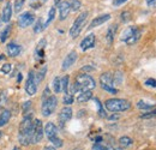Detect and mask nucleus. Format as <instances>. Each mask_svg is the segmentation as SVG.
I'll return each instance as SVG.
<instances>
[{
  "instance_id": "10",
  "label": "nucleus",
  "mask_w": 156,
  "mask_h": 150,
  "mask_svg": "<svg viewBox=\"0 0 156 150\" xmlns=\"http://www.w3.org/2000/svg\"><path fill=\"white\" fill-rule=\"evenodd\" d=\"M25 91L30 96H34L37 91V83L35 79V72L33 70L29 71V73H28V78L25 82Z\"/></svg>"
},
{
  "instance_id": "51",
  "label": "nucleus",
  "mask_w": 156,
  "mask_h": 150,
  "mask_svg": "<svg viewBox=\"0 0 156 150\" xmlns=\"http://www.w3.org/2000/svg\"><path fill=\"white\" fill-rule=\"evenodd\" d=\"M13 150H20V149H18V148H17V147H16V148H13Z\"/></svg>"
},
{
  "instance_id": "29",
  "label": "nucleus",
  "mask_w": 156,
  "mask_h": 150,
  "mask_svg": "<svg viewBox=\"0 0 156 150\" xmlns=\"http://www.w3.org/2000/svg\"><path fill=\"white\" fill-rule=\"evenodd\" d=\"M43 29H46L44 28V23H43V20L42 18H39L36 20V23H35V25H34V33H41Z\"/></svg>"
},
{
  "instance_id": "49",
  "label": "nucleus",
  "mask_w": 156,
  "mask_h": 150,
  "mask_svg": "<svg viewBox=\"0 0 156 150\" xmlns=\"http://www.w3.org/2000/svg\"><path fill=\"white\" fill-rule=\"evenodd\" d=\"M54 2H55V5H59L61 2V0H54Z\"/></svg>"
},
{
  "instance_id": "2",
  "label": "nucleus",
  "mask_w": 156,
  "mask_h": 150,
  "mask_svg": "<svg viewBox=\"0 0 156 150\" xmlns=\"http://www.w3.org/2000/svg\"><path fill=\"white\" fill-rule=\"evenodd\" d=\"M96 83L95 79L88 73H79L75 79L73 85L71 87V93H80V91H91L95 89Z\"/></svg>"
},
{
  "instance_id": "52",
  "label": "nucleus",
  "mask_w": 156,
  "mask_h": 150,
  "mask_svg": "<svg viewBox=\"0 0 156 150\" xmlns=\"http://www.w3.org/2000/svg\"><path fill=\"white\" fill-rule=\"evenodd\" d=\"M0 138H1V132H0Z\"/></svg>"
},
{
  "instance_id": "42",
  "label": "nucleus",
  "mask_w": 156,
  "mask_h": 150,
  "mask_svg": "<svg viewBox=\"0 0 156 150\" xmlns=\"http://www.w3.org/2000/svg\"><path fill=\"white\" fill-rule=\"evenodd\" d=\"M127 0H114L113 1V5L115 6V7H118V6H120V5H122V4H125Z\"/></svg>"
},
{
  "instance_id": "7",
  "label": "nucleus",
  "mask_w": 156,
  "mask_h": 150,
  "mask_svg": "<svg viewBox=\"0 0 156 150\" xmlns=\"http://www.w3.org/2000/svg\"><path fill=\"white\" fill-rule=\"evenodd\" d=\"M58 106V98L54 95L48 96L47 98L42 100V107H41V113L43 116H49L52 115L54 111L57 109Z\"/></svg>"
},
{
  "instance_id": "28",
  "label": "nucleus",
  "mask_w": 156,
  "mask_h": 150,
  "mask_svg": "<svg viewBox=\"0 0 156 150\" xmlns=\"http://www.w3.org/2000/svg\"><path fill=\"white\" fill-rule=\"evenodd\" d=\"M69 2V5H70V9H71V11H78L79 9H80V6H82V2L79 1V0H69L67 1Z\"/></svg>"
},
{
  "instance_id": "46",
  "label": "nucleus",
  "mask_w": 156,
  "mask_h": 150,
  "mask_svg": "<svg viewBox=\"0 0 156 150\" xmlns=\"http://www.w3.org/2000/svg\"><path fill=\"white\" fill-rule=\"evenodd\" d=\"M93 70H94V67H91V66H84L82 69V71H85V72H89V71H93Z\"/></svg>"
},
{
  "instance_id": "31",
  "label": "nucleus",
  "mask_w": 156,
  "mask_h": 150,
  "mask_svg": "<svg viewBox=\"0 0 156 150\" xmlns=\"http://www.w3.org/2000/svg\"><path fill=\"white\" fill-rule=\"evenodd\" d=\"M53 90H54V93H60L61 91V84H60V78L59 77H55L54 79H53Z\"/></svg>"
},
{
  "instance_id": "43",
  "label": "nucleus",
  "mask_w": 156,
  "mask_h": 150,
  "mask_svg": "<svg viewBox=\"0 0 156 150\" xmlns=\"http://www.w3.org/2000/svg\"><path fill=\"white\" fill-rule=\"evenodd\" d=\"M31 106V103H30V101H27L25 102V105H23V111H24V113L28 112V109H29V107Z\"/></svg>"
},
{
  "instance_id": "33",
  "label": "nucleus",
  "mask_w": 156,
  "mask_h": 150,
  "mask_svg": "<svg viewBox=\"0 0 156 150\" xmlns=\"http://www.w3.org/2000/svg\"><path fill=\"white\" fill-rule=\"evenodd\" d=\"M113 82H114V85L121 84V82H122V76H121L120 72H115V73L113 75Z\"/></svg>"
},
{
  "instance_id": "47",
  "label": "nucleus",
  "mask_w": 156,
  "mask_h": 150,
  "mask_svg": "<svg viewBox=\"0 0 156 150\" xmlns=\"http://www.w3.org/2000/svg\"><path fill=\"white\" fill-rule=\"evenodd\" d=\"M108 119H109V120H118V119H119V115H118L117 113H113V115H111Z\"/></svg>"
},
{
  "instance_id": "34",
  "label": "nucleus",
  "mask_w": 156,
  "mask_h": 150,
  "mask_svg": "<svg viewBox=\"0 0 156 150\" xmlns=\"http://www.w3.org/2000/svg\"><path fill=\"white\" fill-rule=\"evenodd\" d=\"M93 150H112V148H109L108 145H105L102 143H95L93 145Z\"/></svg>"
},
{
  "instance_id": "14",
  "label": "nucleus",
  "mask_w": 156,
  "mask_h": 150,
  "mask_svg": "<svg viewBox=\"0 0 156 150\" xmlns=\"http://www.w3.org/2000/svg\"><path fill=\"white\" fill-rule=\"evenodd\" d=\"M76 60H77V53L75 52V51H72V52H70L66 58L64 59V61H62V65H61V70L62 71H66V70H69L75 62H76Z\"/></svg>"
},
{
  "instance_id": "4",
  "label": "nucleus",
  "mask_w": 156,
  "mask_h": 150,
  "mask_svg": "<svg viewBox=\"0 0 156 150\" xmlns=\"http://www.w3.org/2000/svg\"><path fill=\"white\" fill-rule=\"evenodd\" d=\"M140 34H142V31H140L139 28H137L135 25H131V27H127L122 31L120 40L122 42H125L126 45L131 46V45H135L137 41L140 38Z\"/></svg>"
},
{
  "instance_id": "18",
  "label": "nucleus",
  "mask_w": 156,
  "mask_h": 150,
  "mask_svg": "<svg viewBox=\"0 0 156 150\" xmlns=\"http://www.w3.org/2000/svg\"><path fill=\"white\" fill-rule=\"evenodd\" d=\"M7 54L9 56H11V58H15V56H18L20 54V51H22V48H20V46H18L17 43H15V42H10L9 45H7Z\"/></svg>"
},
{
  "instance_id": "26",
  "label": "nucleus",
  "mask_w": 156,
  "mask_h": 150,
  "mask_svg": "<svg viewBox=\"0 0 156 150\" xmlns=\"http://www.w3.org/2000/svg\"><path fill=\"white\" fill-rule=\"evenodd\" d=\"M44 46H46V40L43 38V40L40 41L39 46H37V48H36V54H37V56H40V58H42V56L44 55Z\"/></svg>"
},
{
  "instance_id": "25",
  "label": "nucleus",
  "mask_w": 156,
  "mask_h": 150,
  "mask_svg": "<svg viewBox=\"0 0 156 150\" xmlns=\"http://www.w3.org/2000/svg\"><path fill=\"white\" fill-rule=\"evenodd\" d=\"M119 144H120V148H127V147H130L132 144V139L130 137H127V136H122L119 139Z\"/></svg>"
},
{
  "instance_id": "5",
  "label": "nucleus",
  "mask_w": 156,
  "mask_h": 150,
  "mask_svg": "<svg viewBox=\"0 0 156 150\" xmlns=\"http://www.w3.org/2000/svg\"><path fill=\"white\" fill-rule=\"evenodd\" d=\"M44 134L47 136L48 141L53 144L54 148H60L62 147V141L58 136V129L53 123H47L44 126Z\"/></svg>"
},
{
  "instance_id": "37",
  "label": "nucleus",
  "mask_w": 156,
  "mask_h": 150,
  "mask_svg": "<svg viewBox=\"0 0 156 150\" xmlns=\"http://www.w3.org/2000/svg\"><path fill=\"white\" fill-rule=\"evenodd\" d=\"M23 5H24V0H16L15 1V7L12 10H15V12H20L22 7H23Z\"/></svg>"
},
{
  "instance_id": "45",
  "label": "nucleus",
  "mask_w": 156,
  "mask_h": 150,
  "mask_svg": "<svg viewBox=\"0 0 156 150\" xmlns=\"http://www.w3.org/2000/svg\"><path fill=\"white\" fill-rule=\"evenodd\" d=\"M48 96H51V95H49V88H46V89H44V93H43V95H42V100L47 98Z\"/></svg>"
},
{
  "instance_id": "15",
  "label": "nucleus",
  "mask_w": 156,
  "mask_h": 150,
  "mask_svg": "<svg viewBox=\"0 0 156 150\" xmlns=\"http://www.w3.org/2000/svg\"><path fill=\"white\" fill-rule=\"evenodd\" d=\"M58 10H59V19L60 20L66 19L67 16L70 15V12H71V9H70V5H69L67 1H61L58 5Z\"/></svg>"
},
{
  "instance_id": "9",
  "label": "nucleus",
  "mask_w": 156,
  "mask_h": 150,
  "mask_svg": "<svg viewBox=\"0 0 156 150\" xmlns=\"http://www.w3.org/2000/svg\"><path fill=\"white\" fill-rule=\"evenodd\" d=\"M43 125L40 119H36L33 123V132H31V143H40L43 138Z\"/></svg>"
},
{
  "instance_id": "8",
  "label": "nucleus",
  "mask_w": 156,
  "mask_h": 150,
  "mask_svg": "<svg viewBox=\"0 0 156 150\" xmlns=\"http://www.w3.org/2000/svg\"><path fill=\"white\" fill-rule=\"evenodd\" d=\"M100 84H101V88L103 90H106L107 93L109 94L115 95L118 94V89L114 85V82H113V75L109 73V72H105L102 73L100 77Z\"/></svg>"
},
{
  "instance_id": "32",
  "label": "nucleus",
  "mask_w": 156,
  "mask_h": 150,
  "mask_svg": "<svg viewBox=\"0 0 156 150\" xmlns=\"http://www.w3.org/2000/svg\"><path fill=\"white\" fill-rule=\"evenodd\" d=\"M94 101H95V103H96V106H98V114H100V116H102V118H106V112H105V109H103V107H102L101 102L98 101V98H94Z\"/></svg>"
},
{
  "instance_id": "50",
  "label": "nucleus",
  "mask_w": 156,
  "mask_h": 150,
  "mask_svg": "<svg viewBox=\"0 0 156 150\" xmlns=\"http://www.w3.org/2000/svg\"><path fill=\"white\" fill-rule=\"evenodd\" d=\"M113 150H124L122 148H115V149H113Z\"/></svg>"
},
{
  "instance_id": "6",
  "label": "nucleus",
  "mask_w": 156,
  "mask_h": 150,
  "mask_svg": "<svg viewBox=\"0 0 156 150\" xmlns=\"http://www.w3.org/2000/svg\"><path fill=\"white\" fill-rule=\"evenodd\" d=\"M88 16H89V12L88 11H84V12H82L77 18L75 19V22H73V24H72V27L70 29V36L72 38H76L80 34L83 27L85 25V22L88 19Z\"/></svg>"
},
{
  "instance_id": "13",
  "label": "nucleus",
  "mask_w": 156,
  "mask_h": 150,
  "mask_svg": "<svg viewBox=\"0 0 156 150\" xmlns=\"http://www.w3.org/2000/svg\"><path fill=\"white\" fill-rule=\"evenodd\" d=\"M71 118H72V108H70V107H65V108H62L58 115V120H59L60 126L62 127V126H64Z\"/></svg>"
},
{
  "instance_id": "39",
  "label": "nucleus",
  "mask_w": 156,
  "mask_h": 150,
  "mask_svg": "<svg viewBox=\"0 0 156 150\" xmlns=\"http://www.w3.org/2000/svg\"><path fill=\"white\" fill-rule=\"evenodd\" d=\"M46 0H31L30 1V6L33 9H39L40 6L42 5V2H44Z\"/></svg>"
},
{
  "instance_id": "27",
  "label": "nucleus",
  "mask_w": 156,
  "mask_h": 150,
  "mask_svg": "<svg viewBox=\"0 0 156 150\" xmlns=\"http://www.w3.org/2000/svg\"><path fill=\"white\" fill-rule=\"evenodd\" d=\"M46 72H47V66H43L37 73H35V79H36V83L37 84H39L40 82H42V79L46 76Z\"/></svg>"
},
{
  "instance_id": "12",
  "label": "nucleus",
  "mask_w": 156,
  "mask_h": 150,
  "mask_svg": "<svg viewBox=\"0 0 156 150\" xmlns=\"http://www.w3.org/2000/svg\"><path fill=\"white\" fill-rule=\"evenodd\" d=\"M95 43H96V38H95V35H94V34H89L88 36H85V38H83V41L80 42V49H82L83 52L89 51V49H91V48L95 47Z\"/></svg>"
},
{
  "instance_id": "24",
  "label": "nucleus",
  "mask_w": 156,
  "mask_h": 150,
  "mask_svg": "<svg viewBox=\"0 0 156 150\" xmlns=\"http://www.w3.org/2000/svg\"><path fill=\"white\" fill-rule=\"evenodd\" d=\"M11 29H12L11 24L6 25V27L2 29V31H1V34H0V41H1V42H5V41L9 38L10 34H11Z\"/></svg>"
},
{
  "instance_id": "21",
  "label": "nucleus",
  "mask_w": 156,
  "mask_h": 150,
  "mask_svg": "<svg viewBox=\"0 0 156 150\" xmlns=\"http://www.w3.org/2000/svg\"><path fill=\"white\" fill-rule=\"evenodd\" d=\"M10 119H11V112L7 111V109L2 111L1 114H0V127L1 126H5L10 121Z\"/></svg>"
},
{
  "instance_id": "20",
  "label": "nucleus",
  "mask_w": 156,
  "mask_h": 150,
  "mask_svg": "<svg viewBox=\"0 0 156 150\" xmlns=\"http://www.w3.org/2000/svg\"><path fill=\"white\" fill-rule=\"evenodd\" d=\"M137 107L142 111H151L155 108V103H150V102H145V101L140 100L137 102Z\"/></svg>"
},
{
  "instance_id": "36",
  "label": "nucleus",
  "mask_w": 156,
  "mask_h": 150,
  "mask_svg": "<svg viewBox=\"0 0 156 150\" xmlns=\"http://www.w3.org/2000/svg\"><path fill=\"white\" fill-rule=\"evenodd\" d=\"M73 101H75L73 95L72 94H65V96H64V103H65V105H72V103H73Z\"/></svg>"
},
{
  "instance_id": "41",
  "label": "nucleus",
  "mask_w": 156,
  "mask_h": 150,
  "mask_svg": "<svg viewBox=\"0 0 156 150\" xmlns=\"http://www.w3.org/2000/svg\"><path fill=\"white\" fill-rule=\"evenodd\" d=\"M130 18H131V16H130L129 11H125V12L121 13V20L122 22H127V20H130Z\"/></svg>"
},
{
  "instance_id": "30",
  "label": "nucleus",
  "mask_w": 156,
  "mask_h": 150,
  "mask_svg": "<svg viewBox=\"0 0 156 150\" xmlns=\"http://www.w3.org/2000/svg\"><path fill=\"white\" fill-rule=\"evenodd\" d=\"M54 17H55V9L52 7V9L49 10V12H48V18H47L46 23H44V28H47V27L49 25V23H52V20L54 19Z\"/></svg>"
},
{
  "instance_id": "38",
  "label": "nucleus",
  "mask_w": 156,
  "mask_h": 150,
  "mask_svg": "<svg viewBox=\"0 0 156 150\" xmlns=\"http://www.w3.org/2000/svg\"><path fill=\"white\" fill-rule=\"evenodd\" d=\"M10 71H11V64L4 62L2 66H1V72L5 73V75H7V73H10Z\"/></svg>"
},
{
  "instance_id": "35",
  "label": "nucleus",
  "mask_w": 156,
  "mask_h": 150,
  "mask_svg": "<svg viewBox=\"0 0 156 150\" xmlns=\"http://www.w3.org/2000/svg\"><path fill=\"white\" fill-rule=\"evenodd\" d=\"M156 116V109H151L150 112H147L140 115V119H149V118H155Z\"/></svg>"
},
{
  "instance_id": "23",
  "label": "nucleus",
  "mask_w": 156,
  "mask_h": 150,
  "mask_svg": "<svg viewBox=\"0 0 156 150\" xmlns=\"http://www.w3.org/2000/svg\"><path fill=\"white\" fill-rule=\"evenodd\" d=\"M69 82H70V77L66 75L62 78H60V84H61V91L65 94H69Z\"/></svg>"
},
{
  "instance_id": "44",
  "label": "nucleus",
  "mask_w": 156,
  "mask_h": 150,
  "mask_svg": "<svg viewBox=\"0 0 156 150\" xmlns=\"http://www.w3.org/2000/svg\"><path fill=\"white\" fill-rule=\"evenodd\" d=\"M147 5L149 7H156V0H147Z\"/></svg>"
},
{
  "instance_id": "16",
  "label": "nucleus",
  "mask_w": 156,
  "mask_h": 150,
  "mask_svg": "<svg viewBox=\"0 0 156 150\" xmlns=\"http://www.w3.org/2000/svg\"><path fill=\"white\" fill-rule=\"evenodd\" d=\"M111 19V15L106 13V15H101V16H98L96 18H94L91 20L90 25H89V29H93V28H96L98 25H102L103 23H106L107 20Z\"/></svg>"
},
{
  "instance_id": "19",
  "label": "nucleus",
  "mask_w": 156,
  "mask_h": 150,
  "mask_svg": "<svg viewBox=\"0 0 156 150\" xmlns=\"http://www.w3.org/2000/svg\"><path fill=\"white\" fill-rule=\"evenodd\" d=\"M117 30H118V24H113V25H111V27L108 28L107 34H106V38H107V42H108L109 45L113 42L114 36H115V34H117Z\"/></svg>"
},
{
  "instance_id": "1",
  "label": "nucleus",
  "mask_w": 156,
  "mask_h": 150,
  "mask_svg": "<svg viewBox=\"0 0 156 150\" xmlns=\"http://www.w3.org/2000/svg\"><path fill=\"white\" fill-rule=\"evenodd\" d=\"M33 115L27 114L24 115L22 123L20 125V132H18V141L22 145H29L31 143V132H33Z\"/></svg>"
},
{
  "instance_id": "40",
  "label": "nucleus",
  "mask_w": 156,
  "mask_h": 150,
  "mask_svg": "<svg viewBox=\"0 0 156 150\" xmlns=\"http://www.w3.org/2000/svg\"><path fill=\"white\" fill-rule=\"evenodd\" d=\"M147 87H151V88H156V79L154 78H148L144 83Z\"/></svg>"
},
{
  "instance_id": "22",
  "label": "nucleus",
  "mask_w": 156,
  "mask_h": 150,
  "mask_svg": "<svg viewBox=\"0 0 156 150\" xmlns=\"http://www.w3.org/2000/svg\"><path fill=\"white\" fill-rule=\"evenodd\" d=\"M93 97V93L91 91H80L77 96V102L82 103V102H87Z\"/></svg>"
},
{
  "instance_id": "11",
  "label": "nucleus",
  "mask_w": 156,
  "mask_h": 150,
  "mask_svg": "<svg viewBox=\"0 0 156 150\" xmlns=\"http://www.w3.org/2000/svg\"><path fill=\"white\" fill-rule=\"evenodd\" d=\"M35 22V15L31 12H24L18 17V25L20 28H28Z\"/></svg>"
},
{
  "instance_id": "3",
  "label": "nucleus",
  "mask_w": 156,
  "mask_h": 150,
  "mask_svg": "<svg viewBox=\"0 0 156 150\" xmlns=\"http://www.w3.org/2000/svg\"><path fill=\"white\" fill-rule=\"evenodd\" d=\"M105 107L111 113H120L130 109L131 102L124 98H109L105 102Z\"/></svg>"
},
{
  "instance_id": "17",
  "label": "nucleus",
  "mask_w": 156,
  "mask_h": 150,
  "mask_svg": "<svg viewBox=\"0 0 156 150\" xmlns=\"http://www.w3.org/2000/svg\"><path fill=\"white\" fill-rule=\"evenodd\" d=\"M12 12H13V10H12L11 2H6L5 6H4V9H2V13H1V19H2V22H5V23L10 22V19L12 17Z\"/></svg>"
},
{
  "instance_id": "48",
  "label": "nucleus",
  "mask_w": 156,
  "mask_h": 150,
  "mask_svg": "<svg viewBox=\"0 0 156 150\" xmlns=\"http://www.w3.org/2000/svg\"><path fill=\"white\" fill-rule=\"evenodd\" d=\"M43 150H57L53 145H47V147H44V149Z\"/></svg>"
}]
</instances>
